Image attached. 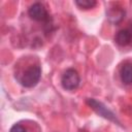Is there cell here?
<instances>
[{"label":"cell","mask_w":132,"mask_h":132,"mask_svg":"<svg viewBox=\"0 0 132 132\" xmlns=\"http://www.w3.org/2000/svg\"><path fill=\"white\" fill-rule=\"evenodd\" d=\"M41 76V68L39 65H31L20 76V82L26 88H32L39 81Z\"/></svg>","instance_id":"obj_1"},{"label":"cell","mask_w":132,"mask_h":132,"mask_svg":"<svg viewBox=\"0 0 132 132\" xmlns=\"http://www.w3.org/2000/svg\"><path fill=\"white\" fill-rule=\"evenodd\" d=\"M61 84L65 90H68V91L75 90L79 85V75L77 71L72 68L67 69L62 75Z\"/></svg>","instance_id":"obj_2"},{"label":"cell","mask_w":132,"mask_h":132,"mask_svg":"<svg viewBox=\"0 0 132 132\" xmlns=\"http://www.w3.org/2000/svg\"><path fill=\"white\" fill-rule=\"evenodd\" d=\"M87 103H88L98 114L102 116L103 118H105V119H107V120H110V121H113V122H118V120H117L114 113H113L111 110H109L103 103H101V102H99V101H97V100H95V99H92V98L88 99V100H87ZM118 123H119V122H118Z\"/></svg>","instance_id":"obj_3"},{"label":"cell","mask_w":132,"mask_h":132,"mask_svg":"<svg viewBox=\"0 0 132 132\" xmlns=\"http://www.w3.org/2000/svg\"><path fill=\"white\" fill-rule=\"evenodd\" d=\"M28 14L31 19H33L34 21H44L47 19V11L45 9V7L41 4V3H34L30 6L29 10H28Z\"/></svg>","instance_id":"obj_4"},{"label":"cell","mask_w":132,"mask_h":132,"mask_svg":"<svg viewBox=\"0 0 132 132\" xmlns=\"http://www.w3.org/2000/svg\"><path fill=\"white\" fill-rule=\"evenodd\" d=\"M116 42L120 45H127L131 42L132 39V32L129 29H123L120 30L117 34H116Z\"/></svg>","instance_id":"obj_5"},{"label":"cell","mask_w":132,"mask_h":132,"mask_svg":"<svg viewBox=\"0 0 132 132\" xmlns=\"http://www.w3.org/2000/svg\"><path fill=\"white\" fill-rule=\"evenodd\" d=\"M120 75L124 84L126 85L132 84V64L130 63L124 64L120 70Z\"/></svg>","instance_id":"obj_6"},{"label":"cell","mask_w":132,"mask_h":132,"mask_svg":"<svg viewBox=\"0 0 132 132\" xmlns=\"http://www.w3.org/2000/svg\"><path fill=\"white\" fill-rule=\"evenodd\" d=\"M75 4L77 6H79L80 8L89 9L96 5V1H94V0H76Z\"/></svg>","instance_id":"obj_7"},{"label":"cell","mask_w":132,"mask_h":132,"mask_svg":"<svg viewBox=\"0 0 132 132\" xmlns=\"http://www.w3.org/2000/svg\"><path fill=\"white\" fill-rule=\"evenodd\" d=\"M9 132H27V129L23 125H21V124H14L10 128Z\"/></svg>","instance_id":"obj_8"}]
</instances>
